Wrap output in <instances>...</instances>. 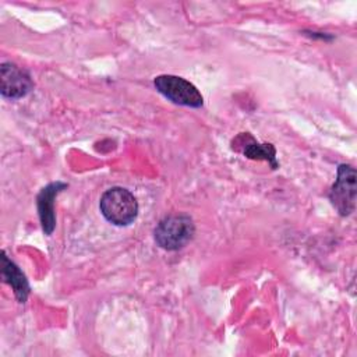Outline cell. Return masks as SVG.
Listing matches in <instances>:
<instances>
[{
    "label": "cell",
    "mask_w": 357,
    "mask_h": 357,
    "mask_svg": "<svg viewBox=\"0 0 357 357\" xmlns=\"http://www.w3.org/2000/svg\"><path fill=\"white\" fill-rule=\"evenodd\" d=\"M100 212L113 225L127 226L132 223L138 213L135 197L126 188L113 187L100 198Z\"/></svg>",
    "instance_id": "6da1fadb"
},
{
    "label": "cell",
    "mask_w": 357,
    "mask_h": 357,
    "mask_svg": "<svg viewBox=\"0 0 357 357\" xmlns=\"http://www.w3.org/2000/svg\"><path fill=\"white\" fill-rule=\"evenodd\" d=\"M192 219L187 215H170L155 227V241L159 247L174 251L184 247L194 236Z\"/></svg>",
    "instance_id": "7a4b0ae2"
},
{
    "label": "cell",
    "mask_w": 357,
    "mask_h": 357,
    "mask_svg": "<svg viewBox=\"0 0 357 357\" xmlns=\"http://www.w3.org/2000/svg\"><path fill=\"white\" fill-rule=\"evenodd\" d=\"M153 85L165 98L172 100L176 105L199 107L202 106V95L190 81L177 77V75H158L153 79Z\"/></svg>",
    "instance_id": "3957f363"
},
{
    "label": "cell",
    "mask_w": 357,
    "mask_h": 357,
    "mask_svg": "<svg viewBox=\"0 0 357 357\" xmlns=\"http://www.w3.org/2000/svg\"><path fill=\"white\" fill-rule=\"evenodd\" d=\"M356 178L357 176L354 167L349 165L339 166L336 181L329 192V199L342 216H347L354 211L357 191Z\"/></svg>",
    "instance_id": "277c9868"
},
{
    "label": "cell",
    "mask_w": 357,
    "mask_h": 357,
    "mask_svg": "<svg viewBox=\"0 0 357 357\" xmlns=\"http://www.w3.org/2000/svg\"><path fill=\"white\" fill-rule=\"evenodd\" d=\"M1 95L4 98L18 99L25 96L33 86L26 71L21 70L13 63H3L0 67Z\"/></svg>",
    "instance_id": "5b68a950"
},
{
    "label": "cell",
    "mask_w": 357,
    "mask_h": 357,
    "mask_svg": "<svg viewBox=\"0 0 357 357\" xmlns=\"http://www.w3.org/2000/svg\"><path fill=\"white\" fill-rule=\"evenodd\" d=\"M66 187H67L66 183L56 181L42 188V191L38 195V212H39V219H40L45 234H52V231L54 230V226H56L54 198Z\"/></svg>",
    "instance_id": "8992f818"
},
{
    "label": "cell",
    "mask_w": 357,
    "mask_h": 357,
    "mask_svg": "<svg viewBox=\"0 0 357 357\" xmlns=\"http://www.w3.org/2000/svg\"><path fill=\"white\" fill-rule=\"evenodd\" d=\"M1 275L4 282L13 287L17 300L20 303H25L29 294V284L20 268L11 259H8L6 252L1 254Z\"/></svg>",
    "instance_id": "52a82bcc"
},
{
    "label": "cell",
    "mask_w": 357,
    "mask_h": 357,
    "mask_svg": "<svg viewBox=\"0 0 357 357\" xmlns=\"http://www.w3.org/2000/svg\"><path fill=\"white\" fill-rule=\"evenodd\" d=\"M233 144H240L243 148V153L250 159L257 160H266L271 163L273 169L278 167L276 156H275V148L272 144H258L254 141V138L248 134H240Z\"/></svg>",
    "instance_id": "ba28073f"
}]
</instances>
